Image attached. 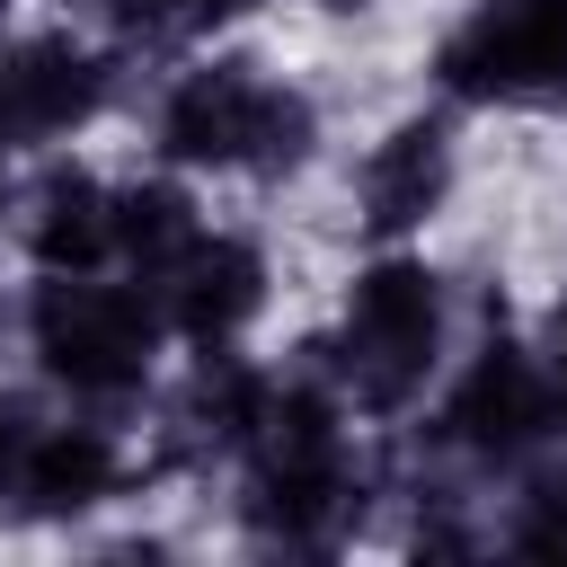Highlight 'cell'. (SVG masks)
<instances>
[{"label": "cell", "instance_id": "6da1fadb", "mask_svg": "<svg viewBox=\"0 0 567 567\" xmlns=\"http://www.w3.org/2000/svg\"><path fill=\"white\" fill-rule=\"evenodd\" d=\"M248 452H257V532L266 540H292V549L337 540V523L354 514V470H346L337 399L310 390V381L266 390Z\"/></svg>", "mask_w": 567, "mask_h": 567}, {"label": "cell", "instance_id": "7a4b0ae2", "mask_svg": "<svg viewBox=\"0 0 567 567\" xmlns=\"http://www.w3.org/2000/svg\"><path fill=\"white\" fill-rule=\"evenodd\" d=\"M159 346V310L133 292V284H97V275H53L35 292V354L53 381L89 390V399H115L142 381Z\"/></svg>", "mask_w": 567, "mask_h": 567}, {"label": "cell", "instance_id": "3957f363", "mask_svg": "<svg viewBox=\"0 0 567 567\" xmlns=\"http://www.w3.org/2000/svg\"><path fill=\"white\" fill-rule=\"evenodd\" d=\"M434 337H443V301H434V275L425 266H372L346 301V328H337V381L354 390V408H399L416 399L425 363H434Z\"/></svg>", "mask_w": 567, "mask_h": 567}, {"label": "cell", "instance_id": "277c9868", "mask_svg": "<svg viewBox=\"0 0 567 567\" xmlns=\"http://www.w3.org/2000/svg\"><path fill=\"white\" fill-rule=\"evenodd\" d=\"M168 151L177 159H213V168H292L310 151V106L292 89H266L257 71L239 62H213L195 71L177 97H168Z\"/></svg>", "mask_w": 567, "mask_h": 567}, {"label": "cell", "instance_id": "5b68a950", "mask_svg": "<svg viewBox=\"0 0 567 567\" xmlns=\"http://www.w3.org/2000/svg\"><path fill=\"white\" fill-rule=\"evenodd\" d=\"M443 89L532 106L567 89V0H478L443 44Z\"/></svg>", "mask_w": 567, "mask_h": 567}, {"label": "cell", "instance_id": "8992f818", "mask_svg": "<svg viewBox=\"0 0 567 567\" xmlns=\"http://www.w3.org/2000/svg\"><path fill=\"white\" fill-rule=\"evenodd\" d=\"M443 425H452V443H461V452L514 461L523 443H540V434L558 425V408H549V372H532L514 346H487V354L461 372V390H452Z\"/></svg>", "mask_w": 567, "mask_h": 567}, {"label": "cell", "instance_id": "52a82bcc", "mask_svg": "<svg viewBox=\"0 0 567 567\" xmlns=\"http://www.w3.org/2000/svg\"><path fill=\"white\" fill-rule=\"evenodd\" d=\"M159 292H168V319L186 328V337H230L248 310H257V292H266V266H257V248L248 239H186V257L159 275Z\"/></svg>", "mask_w": 567, "mask_h": 567}, {"label": "cell", "instance_id": "ba28073f", "mask_svg": "<svg viewBox=\"0 0 567 567\" xmlns=\"http://www.w3.org/2000/svg\"><path fill=\"white\" fill-rule=\"evenodd\" d=\"M106 71L80 44H27L0 62V133H62L97 106Z\"/></svg>", "mask_w": 567, "mask_h": 567}, {"label": "cell", "instance_id": "9c48e42d", "mask_svg": "<svg viewBox=\"0 0 567 567\" xmlns=\"http://www.w3.org/2000/svg\"><path fill=\"white\" fill-rule=\"evenodd\" d=\"M443 177H452V151H443V124H399L372 168H363V221L372 230H416L434 204H443Z\"/></svg>", "mask_w": 567, "mask_h": 567}, {"label": "cell", "instance_id": "30bf717a", "mask_svg": "<svg viewBox=\"0 0 567 567\" xmlns=\"http://www.w3.org/2000/svg\"><path fill=\"white\" fill-rule=\"evenodd\" d=\"M27 239H35V257L53 275H97L115 257V195H97L89 177H53Z\"/></svg>", "mask_w": 567, "mask_h": 567}, {"label": "cell", "instance_id": "8fae6325", "mask_svg": "<svg viewBox=\"0 0 567 567\" xmlns=\"http://www.w3.org/2000/svg\"><path fill=\"white\" fill-rule=\"evenodd\" d=\"M106 478H115V443L89 434V425H53V434H35V452L18 470V496L35 514H80V505L106 496Z\"/></svg>", "mask_w": 567, "mask_h": 567}, {"label": "cell", "instance_id": "7c38bea8", "mask_svg": "<svg viewBox=\"0 0 567 567\" xmlns=\"http://www.w3.org/2000/svg\"><path fill=\"white\" fill-rule=\"evenodd\" d=\"M186 239H195V213H186L177 186H133V195H115V248H124L151 284L186 257Z\"/></svg>", "mask_w": 567, "mask_h": 567}, {"label": "cell", "instance_id": "4fadbf2b", "mask_svg": "<svg viewBox=\"0 0 567 567\" xmlns=\"http://www.w3.org/2000/svg\"><path fill=\"white\" fill-rule=\"evenodd\" d=\"M514 549H532V558H567V487H532V514L514 523Z\"/></svg>", "mask_w": 567, "mask_h": 567}, {"label": "cell", "instance_id": "5bb4252c", "mask_svg": "<svg viewBox=\"0 0 567 567\" xmlns=\"http://www.w3.org/2000/svg\"><path fill=\"white\" fill-rule=\"evenodd\" d=\"M27 452H35V425H27V408H18V399H0V487H18Z\"/></svg>", "mask_w": 567, "mask_h": 567}, {"label": "cell", "instance_id": "9a60e30c", "mask_svg": "<svg viewBox=\"0 0 567 567\" xmlns=\"http://www.w3.org/2000/svg\"><path fill=\"white\" fill-rule=\"evenodd\" d=\"M549 408L567 425V310H558V346H549Z\"/></svg>", "mask_w": 567, "mask_h": 567}, {"label": "cell", "instance_id": "2e32d148", "mask_svg": "<svg viewBox=\"0 0 567 567\" xmlns=\"http://www.w3.org/2000/svg\"><path fill=\"white\" fill-rule=\"evenodd\" d=\"M151 9H186V18H221V9H239V0H151Z\"/></svg>", "mask_w": 567, "mask_h": 567}, {"label": "cell", "instance_id": "e0dca14e", "mask_svg": "<svg viewBox=\"0 0 567 567\" xmlns=\"http://www.w3.org/2000/svg\"><path fill=\"white\" fill-rule=\"evenodd\" d=\"M328 9H354V0H328Z\"/></svg>", "mask_w": 567, "mask_h": 567}]
</instances>
